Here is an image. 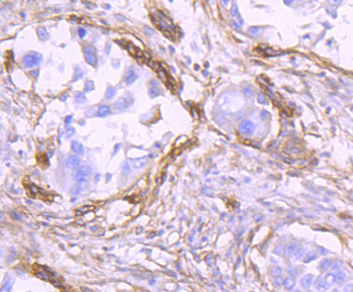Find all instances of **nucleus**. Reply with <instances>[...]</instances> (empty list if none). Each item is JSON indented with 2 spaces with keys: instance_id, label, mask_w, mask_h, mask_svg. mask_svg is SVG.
<instances>
[{
  "instance_id": "nucleus-34",
  "label": "nucleus",
  "mask_w": 353,
  "mask_h": 292,
  "mask_svg": "<svg viewBox=\"0 0 353 292\" xmlns=\"http://www.w3.org/2000/svg\"><path fill=\"white\" fill-rule=\"evenodd\" d=\"M287 271H289V275H291V276H296L297 274H298V270H297V268H295V267L289 268Z\"/></svg>"
},
{
  "instance_id": "nucleus-11",
  "label": "nucleus",
  "mask_w": 353,
  "mask_h": 292,
  "mask_svg": "<svg viewBox=\"0 0 353 292\" xmlns=\"http://www.w3.org/2000/svg\"><path fill=\"white\" fill-rule=\"evenodd\" d=\"M110 112H111L110 107L107 106V105H101L98 108L97 114H98V116H101V117H102V116H107V115H109Z\"/></svg>"
},
{
  "instance_id": "nucleus-2",
  "label": "nucleus",
  "mask_w": 353,
  "mask_h": 292,
  "mask_svg": "<svg viewBox=\"0 0 353 292\" xmlns=\"http://www.w3.org/2000/svg\"><path fill=\"white\" fill-rule=\"evenodd\" d=\"M91 174H92V169H91V167H89V166L80 167V168L75 172L74 179H75V181H77L80 184L86 183L88 178L91 176Z\"/></svg>"
},
{
  "instance_id": "nucleus-7",
  "label": "nucleus",
  "mask_w": 353,
  "mask_h": 292,
  "mask_svg": "<svg viewBox=\"0 0 353 292\" xmlns=\"http://www.w3.org/2000/svg\"><path fill=\"white\" fill-rule=\"evenodd\" d=\"M81 165V160L76 155H70L67 159V166L70 169H77Z\"/></svg>"
},
{
  "instance_id": "nucleus-19",
  "label": "nucleus",
  "mask_w": 353,
  "mask_h": 292,
  "mask_svg": "<svg viewBox=\"0 0 353 292\" xmlns=\"http://www.w3.org/2000/svg\"><path fill=\"white\" fill-rule=\"evenodd\" d=\"M324 281L326 282L329 286H331L335 282V275L333 273H328L324 277Z\"/></svg>"
},
{
  "instance_id": "nucleus-14",
  "label": "nucleus",
  "mask_w": 353,
  "mask_h": 292,
  "mask_svg": "<svg viewBox=\"0 0 353 292\" xmlns=\"http://www.w3.org/2000/svg\"><path fill=\"white\" fill-rule=\"evenodd\" d=\"M283 286L285 287V289L291 290L293 288V286H295V280H293V278L289 277V278H287V279H285V281H283Z\"/></svg>"
},
{
  "instance_id": "nucleus-15",
  "label": "nucleus",
  "mask_w": 353,
  "mask_h": 292,
  "mask_svg": "<svg viewBox=\"0 0 353 292\" xmlns=\"http://www.w3.org/2000/svg\"><path fill=\"white\" fill-rule=\"evenodd\" d=\"M315 259H317L316 252L311 251V252H309L308 254H306V256H305L303 261H304V263H310V262H312L313 260H315Z\"/></svg>"
},
{
  "instance_id": "nucleus-6",
  "label": "nucleus",
  "mask_w": 353,
  "mask_h": 292,
  "mask_svg": "<svg viewBox=\"0 0 353 292\" xmlns=\"http://www.w3.org/2000/svg\"><path fill=\"white\" fill-rule=\"evenodd\" d=\"M84 55H85V59H86V62L88 64L92 65V66H95L97 63V57H96V54H95V50L93 49L92 47H86L84 49Z\"/></svg>"
},
{
  "instance_id": "nucleus-35",
  "label": "nucleus",
  "mask_w": 353,
  "mask_h": 292,
  "mask_svg": "<svg viewBox=\"0 0 353 292\" xmlns=\"http://www.w3.org/2000/svg\"><path fill=\"white\" fill-rule=\"evenodd\" d=\"M257 101H258L259 103H265V102H266V98H265L264 95L258 94V95H257Z\"/></svg>"
},
{
  "instance_id": "nucleus-13",
  "label": "nucleus",
  "mask_w": 353,
  "mask_h": 292,
  "mask_svg": "<svg viewBox=\"0 0 353 292\" xmlns=\"http://www.w3.org/2000/svg\"><path fill=\"white\" fill-rule=\"evenodd\" d=\"M133 163H131L133 168H142V167L145 165L146 163V157H143V158H139V159H136V160H133L132 161Z\"/></svg>"
},
{
  "instance_id": "nucleus-12",
  "label": "nucleus",
  "mask_w": 353,
  "mask_h": 292,
  "mask_svg": "<svg viewBox=\"0 0 353 292\" xmlns=\"http://www.w3.org/2000/svg\"><path fill=\"white\" fill-rule=\"evenodd\" d=\"M316 287H317V289L320 290V291H324V290L328 289L329 285L324 281V278L320 277V278H318L316 281Z\"/></svg>"
},
{
  "instance_id": "nucleus-9",
  "label": "nucleus",
  "mask_w": 353,
  "mask_h": 292,
  "mask_svg": "<svg viewBox=\"0 0 353 292\" xmlns=\"http://www.w3.org/2000/svg\"><path fill=\"white\" fill-rule=\"evenodd\" d=\"M312 283H313V275H311V274H307V275H305L304 277L301 279V285H302V287L305 288V289H309V288L311 287V285H312Z\"/></svg>"
},
{
  "instance_id": "nucleus-26",
  "label": "nucleus",
  "mask_w": 353,
  "mask_h": 292,
  "mask_svg": "<svg viewBox=\"0 0 353 292\" xmlns=\"http://www.w3.org/2000/svg\"><path fill=\"white\" fill-rule=\"evenodd\" d=\"M305 251H306V249H305V248H300V249L298 250V251H296V259L297 260H300V259H302L303 258V256L305 255Z\"/></svg>"
},
{
  "instance_id": "nucleus-31",
  "label": "nucleus",
  "mask_w": 353,
  "mask_h": 292,
  "mask_svg": "<svg viewBox=\"0 0 353 292\" xmlns=\"http://www.w3.org/2000/svg\"><path fill=\"white\" fill-rule=\"evenodd\" d=\"M283 250H285V249H283V245H279L275 249V254H277V255H281V254L283 253Z\"/></svg>"
},
{
  "instance_id": "nucleus-1",
  "label": "nucleus",
  "mask_w": 353,
  "mask_h": 292,
  "mask_svg": "<svg viewBox=\"0 0 353 292\" xmlns=\"http://www.w3.org/2000/svg\"><path fill=\"white\" fill-rule=\"evenodd\" d=\"M152 20H154V24H156L160 31H164V35H168V37H170V35H172V31H170L172 25L168 24V20H166L164 17H162L160 13H158V15H154Z\"/></svg>"
},
{
  "instance_id": "nucleus-21",
  "label": "nucleus",
  "mask_w": 353,
  "mask_h": 292,
  "mask_svg": "<svg viewBox=\"0 0 353 292\" xmlns=\"http://www.w3.org/2000/svg\"><path fill=\"white\" fill-rule=\"evenodd\" d=\"M115 94H116V90H115V89L113 88V87H108V89H107L105 96H106V98L108 99V100H110V99L114 98Z\"/></svg>"
},
{
  "instance_id": "nucleus-24",
  "label": "nucleus",
  "mask_w": 353,
  "mask_h": 292,
  "mask_svg": "<svg viewBox=\"0 0 353 292\" xmlns=\"http://www.w3.org/2000/svg\"><path fill=\"white\" fill-rule=\"evenodd\" d=\"M76 101L78 103H84V102H86L87 101V99H86V96H85L84 94H83V93H78V94L76 95Z\"/></svg>"
},
{
  "instance_id": "nucleus-30",
  "label": "nucleus",
  "mask_w": 353,
  "mask_h": 292,
  "mask_svg": "<svg viewBox=\"0 0 353 292\" xmlns=\"http://www.w3.org/2000/svg\"><path fill=\"white\" fill-rule=\"evenodd\" d=\"M122 170H123V173L125 175L129 174L130 173V167H129V164L128 163H124L123 166H122Z\"/></svg>"
},
{
  "instance_id": "nucleus-27",
  "label": "nucleus",
  "mask_w": 353,
  "mask_h": 292,
  "mask_svg": "<svg viewBox=\"0 0 353 292\" xmlns=\"http://www.w3.org/2000/svg\"><path fill=\"white\" fill-rule=\"evenodd\" d=\"M281 272L283 271H281V269L279 267H273V270H271V275L273 277H277V276H281Z\"/></svg>"
},
{
  "instance_id": "nucleus-33",
  "label": "nucleus",
  "mask_w": 353,
  "mask_h": 292,
  "mask_svg": "<svg viewBox=\"0 0 353 292\" xmlns=\"http://www.w3.org/2000/svg\"><path fill=\"white\" fill-rule=\"evenodd\" d=\"M275 278H277V279L275 280V284L277 286V287H281V286L283 285V278L279 277V276H277V277H275Z\"/></svg>"
},
{
  "instance_id": "nucleus-10",
  "label": "nucleus",
  "mask_w": 353,
  "mask_h": 292,
  "mask_svg": "<svg viewBox=\"0 0 353 292\" xmlns=\"http://www.w3.org/2000/svg\"><path fill=\"white\" fill-rule=\"evenodd\" d=\"M71 147H72V150L74 151V152L76 153V154H78V155H84V153H85L84 147H83V145L80 144L79 142L73 141L72 144H71Z\"/></svg>"
},
{
  "instance_id": "nucleus-29",
  "label": "nucleus",
  "mask_w": 353,
  "mask_h": 292,
  "mask_svg": "<svg viewBox=\"0 0 353 292\" xmlns=\"http://www.w3.org/2000/svg\"><path fill=\"white\" fill-rule=\"evenodd\" d=\"M260 29L259 27H256V26H252V27H249L248 29V33H251V35H257L259 33Z\"/></svg>"
},
{
  "instance_id": "nucleus-23",
  "label": "nucleus",
  "mask_w": 353,
  "mask_h": 292,
  "mask_svg": "<svg viewBox=\"0 0 353 292\" xmlns=\"http://www.w3.org/2000/svg\"><path fill=\"white\" fill-rule=\"evenodd\" d=\"M93 209V206H83V207H81V208H79L78 210H77V215H79V214H83V213H85V212H87V211H89V210H92Z\"/></svg>"
},
{
  "instance_id": "nucleus-18",
  "label": "nucleus",
  "mask_w": 353,
  "mask_h": 292,
  "mask_svg": "<svg viewBox=\"0 0 353 292\" xmlns=\"http://www.w3.org/2000/svg\"><path fill=\"white\" fill-rule=\"evenodd\" d=\"M296 251H297V246L293 245V244H289V245L287 246V248H285V253L289 256L293 255V254L296 253Z\"/></svg>"
},
{
  "instance_id": "nucleus-17",
  "label": "nucleus",
  "mask_w": 353,
  "mask_h": 292,
  "mask_svg": "<svg viewBox=\"0 0 353 292\" xmlns=\"http://www.w3.org/2000/svg\"><path fill=\"white\" fill-rule=\"evenodd\" d=\"M156 72H158V77H160V78L162 79V81H166V80H168V73H166V71L164 70V69L162 68V66H160V68H158V70H156Z\"/></svg>"
},
{
  "instance_id": "nucleus-22",
  "label": "nucleus",
  "mask_w": 353,
  "mask_h": 292,
  "mask_svg": "<svg viewBox=\"0 0 353 292\" xmlns=\"http://www.w3.org/2000/svg\"><path fill=\"white\" fill-rule=\"evenodd\" d=\"M160 94V89L158 88V86H152L151 88L149 89V95H150V97H152V98L158 96Z\"/></svg>"
},
{
  "instance_id": "nucleus-4",
  "label": "nucleus",
  "mask_w": 353,
  "mask_h": 292,
  "mask_svg": "<svg viewBox=\"0 0 353 292\" xmlns=\"http://www.w3.org/2000/svg\"><path fill=\"white\" fill-rule=\"evenodd\" d=\"M133 100H132L131 97L129 96H123L121 97L120 99L116 101L114 103V108L118 111H123V110H126L130 105L132 104Z\"/></svg>"
},
{
  "instance_id": "nucleus-3",
  "label": "nucleus",
  "mask_w": 353,
  "mask_h": 292,
  "mask_svg": "<svg viewBox=\"0 0 353 292\" xmlns=\"http://www.w3.org/2000/svg\"><path fill=\"white\" fill-rule=\"evenodd\" d=\"M41 63V56L37 53H29L23 58V64L26 67H34Z\"/></svg>"
},
{
  "instance_id": "nucleus-38",
  "label": "nucleus",
  "mask_w": 353,
  "mask_h": 292,
  "mask_svg": "<svg viewBox=\"0 0 353 292\" xmlns=\"http://www.w3.org/2000/svg\"><path fill=\"white\" fill-rule=\"evenodd\" d=\"M231 12H232V14H233L234 16H236V15H238V9H237L236 5H233V6H232Z\"/></svg>"
},
{
  "instance_id": "nucleus-20",
  "label": "nucleus",
  "mask_w": 353,
  "mask_h": 292,
  "mask_svg": "<svg viewBox=\"0 0 353 292\" xmlns=\"http://www.w3.org/2000/svg\"><path fill=\"white\" fill-rule=\"evenodd\" d=\"M345 279H346V274H345L343 271H339L338 273L335 275V281L339 282V283L344 282Z\"/></svg>"
},
{
  "instance_id": "nucleus-5",
  "label": "nucleus",
  "mask_w": 353,
  "mask_h": 292,
  "mask_svg": "<svg viewBox=\"0 0 353 292\" xmlns=\"http://www.w3.org/2000/svg\"><path fill=\"white\" fill-rule=\"evenodd\" d=\"M255 130V126L252 122L250 120H244L240 124L239 126V132L243 134H246V136H250L254 132Z\"/></svg>"
},
{
  "instance_id": "nucleus-40",
  "label": "nucleus",
  "mask_w": 353,
  "mask_h": 292,
  "mask_svg": "<svg viewBox=\"0 0 353 292\" xmlns=\"http://www.w3.org/2000/svg\"><path fill=\"white\" fill-rule=\"evenodd\" d=\"M72 116H69V117H67V120H66V124H70V120H72Z\"/></svg>"
},
{
  "instance_id": "nucleus-28",
  "label": "nucleus",
  "mask_w": 353,
  "mask_h": 292,
  "mask_svg": "<svg viewBox=\"0 0 353 292\" xmlns=\"http://www.w3.org/2000/svg\"><path fill=\"white\" fill-rule=\"evenodd\" d=\"M242 92L244 93V95L246 97H251L253 95V91H252V89L251 88H249V87H245V88H243V90H242Z\"/></svg>"
},
{
  "instance_id": "nucleus-36",
  "label": "nucleus",
  "mask_w": 353,
  "mask_h": 292,
  "mask_svg": "<svg viewBox=\"0 0 353 292\" xmlns=\"http://www.w3.org/2000/svg\"><path fill=\"white\" fill-rule=\"evenodd\" d=\"M78 33H79V35H80V37H84L85 35H86L87 31H86V29H83V27H80V29H78Z\"/></svg>"
},
{
  "instance_id": "nucleus-32",
  "label": "nucleus",
  "mask_w": 353,
  "mask_h": 292,
  "mask_svg": "<svg viewBox=\"0 0 353 292\" xmlns=\"http://www.w3.org/2000/svg\"><path fill=\"white\" fill-rule=\"evenodd\" d=\"M93 89H94V83H93L92 81H89L88 83H86V85H85V90L91 91V90H93Z\"/></svg>"
},
{
  "instance_id": "nucleus-16",
  "label": "nucleus",
  "mask_w": 353,
  "mask_h": 292,
  "mask_svg": "<svg viewBox=\"0 0 353 292\" xmlns=\"http://www.w3.org/2000/svg\"><path fill=\"white\" fill-rule=\"evenodd\" d=\"M37 35H39V39H41V41H47L49 39V35H47V31L45 29H43V27L37 29Z\"/></svg>"
},
{
  "instance_id": "nucleus-39",
  "label": "nucleus",
  "mask_w": 353,
  "mask_h": 292,
  "mask_svg": "<svg viewBox=\"0 0 353 292\" xmlns=\"http://www.w3.org/2000/svg\"><path fill=\"white\" fill-rule=\"evenodd\" d=\"M267 114H268V113H267L266 111H262V115H261V116H262V118H263V120L267 117Z\"/></svg>"
},
{
  "instance_id": "nucleus-37",
  "label": "nucleus",
  "mask_w": 353,
  "mask_h": 292,
  "mask_svg": "<svg viewBox=\"0 0 353 292\" xmlns=\"http://www.w3.org/2000/svg\"><path fill=\"white\" fill-rule=\"evenodd\" d=\"M340 265H341V263L339 261H334L333 262V264H332V269L333 270H336V269H338L339 267H340Z\"/></svg>"
},
{
  "instance_id": "nucleus-8",
  "label": "nucleus",
  "mask_w": 353,
  "mask_h": 292,
  "mask_svg": "<svg viewBox=\"0 0 353 292\" xmlns=\"http://www.w3.org/2000/svg\"><path fill=\"white\" fill-rule=\"evenodd\" d=\"M136 78H137V73H136L133 69H130V70H128L127 73H126L124 81H125L126 84H131V83H133L134 81L136 80Z\"/></svg>"
},
{
  "instance_id": "nucleus-25",
  "label": "nucleus",
  "mask_w": 353,
  "mask_h": 292,
  "mask_svg": "<svg viewBox=\"0 0 353 292\" xmlns=\"http://www.w3.org/2000/svg\"><path fill=\"white\" fill-rule=\"evenodd\" d=\"M330 265H331V262H330V260H328V259L323 260V261L320 263V267H321V269H322V270L328 269V268L330 267Z\"/></svg>"
}]
</instances>
